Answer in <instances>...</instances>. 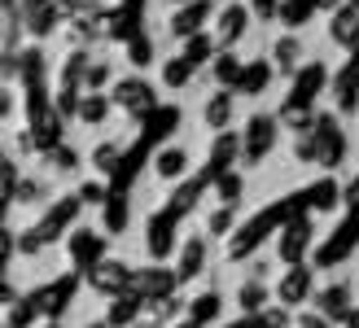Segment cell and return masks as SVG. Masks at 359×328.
<instances>
[{"mask_svg":"<svg viewBox=\"0 0 359 328\" xmlns=\"http://www.w3.org/2000/svg\"><path fill=\"white\" fill-rule=\"evenodd\" d=\"M272 140H276V123H272V114H255V118H250V127H245V140H241V153H245V162H259V158H267V149H272Z\"/></svg>","mask_w":359,"mask_h":328,"instance_id":"6da1fadb","label":"cell"},{"mask_svg":"<svg viewBox=\"0 0 359 328\" xmlns=\"http://www.w3.org/2000/svg\"><path fill=\"white\" fill-rule=\"evenodd\" d=\"M250 31V9L245 5H228L224 13H219V22H215V44H237L241 35Z\"/></svg>","mask_w":359,"mask_h":328,"instance_id":"7a4b0ae2","label":"cell"},{"mask_svg":"<svg viewBox=\"0 0 359 328\" xmlns=\"http://www.w3.org/2000/svg\"><path fill=\"white\" fill-rule=\"evenodd\" d=\"M154 171H158V179H180L189 171V149H184V144H167V149H158Z\"/></svg>","mask_w":359,"mask_h":328,"instance_id":"3957f363","label":"cell"},{"mask_svg":"<svg viewBox=\"0 0 359 328\" xmlns=\"http://www.w3.org/2000/svg\"><path fill=\"white\" fill-rule=\"evenodd\" d=\"M206 13H210L206 0H189V5L171 18V35H197V31H202V22H206Z\"/></svg>","mask_w":359,"mask_h":328,"instance_id":"277c9868","label":"cell"},{"mask_svg":"<svg viewBox=\"0 0 359 328\" xmlns=\"http://www.w3.org/2000/svg\"><path fill=\"white\" fill-rule=\"evenodd\" d=\"M302 62V40L298 35H280V40L272 44V66L276 70H294Z\"/></svg>","mask_w":359,"mask_h":328,"instance_id":"5b68a950","label":"cell"},{"mask_svg":"<svg viewBox=\"0 0 359 328\" xmlns=\"http://www.w3.org/2000/svg\"><path fill=\"white\" fill-rule=\"evenodd\" d=\"M202 118H206V127H228L232 123V93H215L202 109Z\"/></svg>","mask_w":359,"mask_h":328,"instance_id":"8992f818","label":"cell"},{"mask_svg":"<svg viewBox=\"0 0 359 328\" xmlns=\"http://www.w3.org/2000/svg\"><path fill=\"white\" fill-rule=\"evenodd\" d=\"M267 79H272V62H255V66H245V70H241L237 88L255 97V93H263V88H267Z\"/></svg>","mask_w":359,"mask_h":328,"instance_id":"52a82bcc","label":"cell"},{"mask_svg":"<svg viewBox=\"0 0 359 328\" xmlns=\"http://www.w3.org/2000/svg\"><path fill=\"white\" fill-rule=\"evenodd\" d=\"M329 35H333L337 44H351V40H359V13H355V9H337V18H333Z\"/></svg>","mask_w":359,"mask_h":328,"instance_id":"ba28073f","label":"cell"},{"mask_svg":"<svg viewBox=\"0 0 359 328\" xmlns=\"http://www.w3.org/2000/svg\"><path fill=\"white\" fill-rule=\"evenodd\" d=\"M145 97H149V83H140V79H123V83L114 88V101L128 105V109H140V105H145ZM149 101H154V97H149Z\"/></svg>","mask_w":359,"mask_h":328,"instance_id":"9c48e42d","label":"cell"},{"mask_svg":"<svg viewBox=\"0 0 359 328\" xmlns=\"http://www.w3.org/2000/svg\"><path fill=\"white\" fill-rule=\"evenodd\" d=\"M79 123H88V127H97V123H105V114H110V101H105L101 93H93V97H83L79 101Z\"/></svg>","mask_w":359,"mask_h":328,"instance_id":"30bf717a","label":"cell"},{"mask_svg":"<svg viewBox=\"0 0 359 328\" xmlns=\"http://www.w3.org/2000/svg\"><path fill=\"white\" fill-rule=\"evenodd\" d=\"M202 263H206V241H202V236H193V241L184 245V254H180V276L202 271Z\"/></svg>","mask_w":359,"mask_h":328,"instance_id":"8fae6325","label":"cell"},{"mask_svg":"<svg viewBox=\"0 0 359 328\" xmlns=\"http://www.w3.org/2000/svg\"><path fill=\"white\" fill-rule=\"evenodd\" d=\"M311 9H316V0H285L280 18H285V27H302L311 18Z\"/></svg>","mask_w":359,"mask_h":328,"instance_id":"7c38bea8","label":"cell"},{"mask_svg":"<svg viewBox=\"0 0 359 328\" xmlns=\"http://www.w3.org/2000/svg\"><path fill=\"white\" fill-rule=\"evenodd\" d=\"M307 289H311L307 271H294V276H285V285H280V302H302V298H307Z\"/></svg>","mask_w":359,"mask_h":328,"instance_id":"4fadbf2b","label":"cell"},{"mask_svg":"<svg viewBox=\"0 0 359 328\" xmlns=\"http://www.w3.org/2000/svg\"><path fill=\"white\" fill-rule=\"evenodd\" d=\"M189 79H193V62H189V57L167 62V88H184Z\"/></svg>","mask_w":359,"mask_h":328,"instance_id":"5bb4252c","label":"cell"},{"mask_svg":"<svg viewBox=\"0 0 359 328\" xmlns=\"http://www.w3.org/2000/svg\"><path fill=\"white\" fill-rule=\"evenodd\" d=\"M263 302H267V289H263L255 276H250V280L241 285V306H245V311H259Z\"/></svg>","mask_w":359,"mask_h":328,"instance_id":"9a60e30c","label":"cell"},{"mask_svg":"<svg viewBox=\"0 0 359 328\" xmlns=\"http://www.w3.org/2000/svg\"><path fill=\"white\" fill-rule=\"evenodd\" d=\"M184 57H189V62H206V57H210V40H206V35H189Z\"/></svg>","mask_w":359,"mask_h":328,"instance_id":"2e32d148","label":"cell"},{"mask_svg":"<svg viewBox=\"0 0 359 328\" xmlns=\"http://www.w3.org/2000/svg\"><path fill=\"white\" fill-rule=\"evenodd\" d=\"M320 306H325V311H342L346 306V285H333L325 298H320Z\"/></svg>","mask_w":359,"mask_h":328,"instance_id":"e0dca14e","label":"cell"},{"mask_svg":"<svg viewBox=\"0 0 359 328\" xmlns=\"http://www.w3.org/2000/svg\"><path fill=\"white\" fill-rule=\"evenodd\" d=\"M105 79H110V66H105V62H97V66H93V70L83 75V83L93 88V93H97V88H105Z\"/></svg>","mask_w":359,"mask_h":328,"instance_id":"ac0fdd59","label":"cell"},{"mask_svg":"<svg viewBox=\"0 0 359 328\" xmlns=\"http://www.w3.org/2000/svg\"><path fill=\"white\" fill-rule=\"evenodd\" d=\"M215 311H219V302H215V298L197 302V306H193V324H206V320H215Z\"/></svg>","mask_w":359,"mask_h":328,"instance_id":"d6986e66","label":"cell"},{"mask_svg":"<svg viewBox=\"0 0 359 328\" xmlns=\"http://www.w3.org/2000/svg\"><path fill=\"white\" fill-rule=\"evenodd\" d=\"M97 285H101V289L114 285V289H118V285H123V267H101V271H97Z\"/></svg>","mask_w":359,"mask_h":328,"instance_id":"ffe728a7","label":"cell"},{"mask_svg":"<svg viewBox=\"0 0 359 328\" xmlns=\"http://www.w3.org/2000/svg\"><path fill=\"white\" fill-rule=\"evenodd\" d=\"M228 228H232V214L228 210H215L210 214V232H228Z\"/></svg>","mask_w":359,"mask_h":328,"instance_id":"44dd1931","label":"cell"},{"mask_svg":"<svg viewBox=\"0 0 359 328\" xmlns=\"http://www.w3.org/2000/svg\"><path fill=\"white\" fill-rule=\"evenodd\" d=\"M114 158H118V149H114V144H101V149H97V167H110Z\"/></svg>","mask_w":359,"mask_h":328,"instance_id":"7402d4cb","label":"cell"},{"mask_svg":"<svg viewBox=\"0 0 359 328\" xmlns=\"http://www.w3.org/2000/svg\"><path fill=\"white\" fill-rule=\"evenodd\" d=\"M237 193H241V179H237V175H228V179H224V197L232 202V197H237Z\"/></svg>","mask_w":359,"mask_h":328,"instance_id":"603a6c76","label":"cell"},{"mask_svg":"<svg viewBox=\"0 0 359 328\" xmlns=\"http://www.w3.org/2000/svg\"><path fill=\"white\" fill-rule=\"evenodd\" d=\"M316 5H337V0H316Z\"/></svg>","mask_w":359,"mask_h":328,"instance_id":"cb8c5ba5","label":"cell"},{"mask_svg":"<svg viewBox=\"0 0 359 328\" xmlns=\"http://www.w3.org/2000/svg\"><path fill=\"white\" fill-rule=\"evenodd\" d=\"M93 328H105V324H93Z\"/></svg>","mask_w":359,"mask_h":328,"instance_id":"d4e9b609","label":"cell"},{"mask_svg":"<svg viewBox=\"0 0 359 328\" xmlns=\"http://www.w3.org/2000/svg\"><path fill=\"white\" fill-rule=\"evenodd\" d=\"M175 5H180V0H175Z\"/></svg>","mask_w":359,"mask_h":328,"instance_id":"484cf974","label":"cell"}]
</instances>
